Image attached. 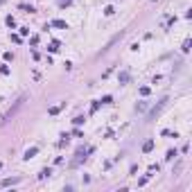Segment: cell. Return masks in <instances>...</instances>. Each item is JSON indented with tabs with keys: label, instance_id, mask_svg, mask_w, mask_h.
<instances>
[{
	"label": "cell",
	"instance_id": "obj_8",
	"mask_svg": "<svg viewBox=\"0 0 192 192\" xmlns=\"http://www.w3.org/2000/svg\"><path fill=\"white\" fill-rule=\"evenodd\" d=\"M20 9L27 12V14H34V7H32V5H20Z\"/></svg>",
	"mask_w": 192,
	"mask_h": 192
},
{
	"label": "cell",
	"instance_id": "obj_10",
	"mask_svg": "<svg viewBox=\"0 0 192 192\" xmlns=\"http://www.w3.org/2000/svg\"><path fill=\"white\" fill-rule=\"evenodd\" d=\"M59 111H61V106H50V115H57Z\"/></svg>",
	"mask_w": 192,
	"mask_h": 192
},
{
	"label": "cell",
	"instance_id": "obj_14",
	"mask_svg": "<svg viewBox=\"0 0 192 192\" xmlns=\"http://www.w3.org/2000/svg\"><path fill=\"white\" fill-rule=\"evenodd\" d=\"M104 14H106V16H113V14H115V9H113V7H106V9H104Z\"/></svg>",
	"mask_w": 192,
	"mask_h": 192
},
{
	"label": "cell",
	"instance_id": "obj_11",
	"mask_svg": "<svg viewBox=\"0 0 192 192\" xmlns=\"http://www.w3.org/2000/svg\"><path fill=\"white\" fill-rule=\"evenodd\" d=\"M174 156H176V151H174V149H170V151H167V156H165V158H167V161H172Z\"/></svg>",
	"mask_w": 192,
	"mask_h": 192
},
{
	"label": "cell",
	"instance_id": "obj_1",
	"mask_svg": "<svg viewBox=\"0 0 192 192\" xmlns=\"http://www.w3.org/2000/svg\"><path fill=\"white\" fill-rule=\"evenodd\" d=\"M165 102H167V99H161V102H158V104H156V106H154V109L149 111V115H147L149 120H151V118H156V115L161 113V109H163V106H165Z\"/></svg>",
	"mask_w": 192,
	"mask_h": 192
},
{
	"label": "cell",
	"instance_id": "obj_5",
	"mask_svg": "<svg viewBox=\"0 0 192 192\" xmlns=\"http://www.w3.org/2000/svg\"><path fill=\"white\" fill-rule=\"evenodd\" d=\"M151 149H154V140H147V142L142 145V151H145V154H149Z\"/></svg>",
	"mask_w": 192,
	"mask_h": 192
},
{
	"label": "cell",
	"instance_id": "obj_16",
	"mask_svg": "<svg viewBox=\"0 0 192 192\" xmlns=\"http://www.w3.org/2000/svg\"><path fill=\"white\" fill-rule=\"evenodd\" d=\"M0 170H2V163H0Z\"/></svg>",
	"mask_w": 192,
	"mask_h": 192
},
{
	"label": "cell",
	"instance_id": "obj_12",
	"mask_svg": "<svg viewBox=\"0 0 192 192\" xmlns=\"http://www.w3.org/2000/svg\"><path fill=\"white\" fill-rule=\"evenodd\" d=\"M111 102H113V97H111V95H106V97H102V104H111Z\"/></svg>",
	"mask_w": 192,
	"mask_h": 192
},
{
	"label": "cell",
	"instance_id": "obj_15",
	"mask_svg": "<svg viewBox=\"0 0 192 192\" xmlns=\"http://www.w3.org/2000/svg\"><path fill=\"white\" fill-rule=\"evenodd\" d=\"M72 122H75V124H77V127H79V124H84V118H82V115H77V118H75Z\"/></svg>",
	"mask_w": 192,
	"mask_h": 192
},
{
	"label": "cell",
	"instance_id": "obj_3",
	"mask_svg": "<svg viewBox=\"0 0 192 192\" xmlns=\"http://www.w3.org/2000/svg\"><path fill=\"white\" fill-rule=\"evenodd\" d=\"M50 25H54V27H59V29H68V23H66V20H61V18H57V20H52Z\"/></svg>",
	"mask_w": 192,
	"mask_h": 192
},
{
	"label": "cell",
	"instance_id": "obj_4",
	"mask_svg": "<svg viewBox=\"0 0 192 192\" xmlns=\"http://www.w3.org/2000/svg\"><path fill=\"white\" fill-rule=\"evenodd\" d=\"M18 181H20L18 176H14V178H5V181H2L0 185H2V188H7V185H14V183H18Z\"/></svg>",
	"mask_w": 192,
	"mask_h": 192
},
{
	"label": "cell",
	"instance_id": "obj_13",
	"mask_svg": "<svg viewBox=\"0 0 192 192\" xmlns=\"http://www.w3.org/2000/svg\"><path fill=\"white\" fill-rule=\"evenodd\" d=\"M50 174H52V172H50V170H43L41 174H39V178H45V176H50Z\"/></svg>",
	"mask_w": 192,
	"mask_h": 192
},
{
	"label": "cell",
	"instance_id": "obj_6",
	"mask_svg": "<svg viewBox=\"0 0 192 192\" xmlns=\"http://www.w3.org/2000/svg\"><path fill=\"white\" fill-rule=\"evenodd\" d=\"M5 23H7V25H9L12 29L16 27V20H14V16H7V18H5Z\"/></svg>",
	"mask_w": 192,
	"mask_h": 192
},
{
	"label": "cell",
	"instance_id": "obj_9",
	"mask_svg": "<svg viewBox=\"0 0 192 192\" xmlns=\"http://www.w3.org/2000/svg\"><path fill=\"white\" fill-rule=\"evenodd\" d=\"M140 95H149V86H140Z\"/></svg>",
	"mask_w": 192,
	"mask_h": 192
},
{
	"label": "cell",
	"instance_id": "obj_2",
	"mask_svg": "<svg viewBox=\"0 0 192 192\" xmlns=\"http://www.w3.org/2000/svg\"><path fill=\"white\" fill-rule=\"evenodd\" d=\"M39 154V147H29V149H25V154H23V158L25 161H29V158H34Z\"/></svg>",
	"mask_w": 192,
	"mask_h": 192
},
{
	"label": "cell",
	"instance_id": "obj_7",
	"mask_svg": "<svg viewBox=\"0 0 192 192\" xmlns=\"http://www.w3.org/2000/svg\"><path fill=\"white\" fill-rule=\"evenodd\" d=\"M48 50H50V52H57V50H59V41H52L48 45Z\"/></svg>",
	"mask_w": 192,
	"mask_h": 192
}]
</instances>
